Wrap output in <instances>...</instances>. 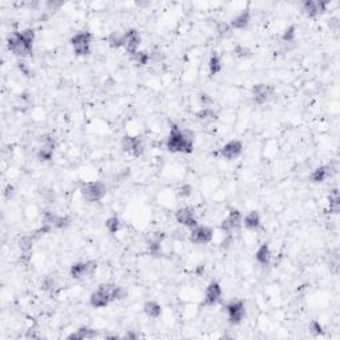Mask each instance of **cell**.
Returning <instances> with one entry per match:
<instances>
[{
	"instance_id": "23",
	"label": "cell",
	"mask_w": 340,
	"mask_h": 340,
	"mask_svg": "<svg viewBox=\"0 0 340 340\" xmlns=\"http://www.w3.org/2000/svg\"><path fill=\"white\" fill-rule=\"evenodd\" d=\"M164 233H157L154 234L153 238L148 242V251L152 257H160L161 255L162 239H164Z\"/></svg>"
},
{
	"instance_id": "16",
	"label": "cell",
	"mask_w": 340,
	"mask_h": 340,
	"mask_svg": "<svg viewBox=\"0 0 340 340\" xmlns=\"http://www.w3.org/2000/svg\"><path fill=\"white\" fill-rule=\"evenodd\" d=\"M141 44V35L140 32L135 28H131L124 32V45L122 48H125L129 55H133L138 51V47Z\"/></svg>"
},
{
	"instance_id": "18",
	"label": "cell",
	"mask_w": 340,
	"mask_h": 340,
	"mask_svg": "<svg viewBox=\"0 0 340 340\" xmlns=\"http://www.w3.org/2000/svg\"><path fill=\"white\" fill-rule=\"evenodd\" d=\"M221 298H222V287H221V284L218 282H215V280L210 282L209 286L205 290V298H204L205 305L215 306L221 301Z\"/></svg>"
},
{
	"instance_id": "31",
	"label": "cell",
	"mask_w": 340,
	"mask_h": 340,
	"mask_svg": "<svg viewBox=\"0 0 340 340\" xmlns=\"http://www.w3.org/2000/svg\"><path fill=\"white\" fill-rule=\"evenodd\" d=\"M108 44L112 48H122V45H124V34H120L117 31L112 32L108 36Z\"/></svg>"
},
{
	"instance_id": "7",
	"label": "cell",
	"mask_w": 340,
	"mask_h": 340,
	"mask_svg": "<svg viewBox=\"0 0 340 340\" xmlns=\"http://www.w3.org/2000/svg\"><path fill=\"white\" fill-rule=\"evenodd\" d=\"M99 269V263L96 261L77 262L70 267V276L76 280L85 279L95 274Z\"/></svg>"
},
{
	"instance_id": "6",
	"label": "cell",
	"mask_w": 340,
	"mask_h": 340,
	"mask_svg": "<svg viewBox=\"0 0 340 340\" xmlns=\"http://www.w3.org/2000/svg\"><path fill=\"white\" fill-rule=\"evenodd\" d=\"M275 96L274 85L266 83L255 84L251 88V99L257 105H265L271 101Z\"/></svg>"
},
{
	"instance_id": "38",
	"label": "cell",
	"mask_w": 340,
	"mask_h": 340,
	"mask_svg": "<svg viewBox=\"0 0 340 340\" xmlns=\"http://www.w3.org/2000/svg\"><path fill=\"white\" fill-rule=\"evenodd\" d=\"M192 193H193L192 185H189V183H186V185H182V186L179 188L178 194L181 197H182V198H188V197L192 196Z\"/></svg>"
},
{
	"instance_id": "9",
	"label": "cell",
	"mask_w": 340,
	"mask_h": 340,
	"mask_svg": "<svg viewBox=\"0 0 340 340\" xmlns=\"http://www.w3.org/2000/svg\"><path fill=\"white\" fill-rule=\"evenodd\" d=\"M56 149V141L52 136L44 135L40 137V146L37 150V158L41 162H48L53 158Z\"/></svg>"
},
{
	"instance_id": "19",
	"label": "cell",
	"mask_w": 340,
	"mask_h": 340,
	"mask_svg": "<svg viewBox=\"0 0 340 340\" xmlns=\"http://www.w3.org/2000/svg\"><path fill=\"white\" fill-rule=\"evenodd\" d=\"M250 22H251V12H250L249 8L243 9V11H240L238 15H236L234 18L231 19L230 20V27L231 30H244V28H247L250 24Z\"/></svg>"
},
{
	"instance_id": "21",
	"label": "cell",
	"mask_w": 340,
	"mask_h": 340,
	"mask_svg": "<svg viewBox=\"0 0 340 340\" xmlns=\"http://www.w3.org/2000/svg\"><path fill=\"white\" fill-rule=\"evenodd\" d=\"M262 219H261V214L257 210H253L244 215L243 221H242V225L244 226V229H247L250 231H255L261 227Z\"/></svg>"
},
{
	"instance_id": "25",
	"label": "cell",
	"mask_w": 340,
	"mask_h": 340,
	"mask_svg": "<svg viewBox=\"0 0 340 340\" xmlns=\"http://www.w3.org/2000/svg\"><path fill=\"white\" fill-rule=\"evenodd\" d=\"M197 121L201 124H211V122L218 120V114L213 108H202V109L196 114Z\"/></svg>"
},
{
	"instance_id": "33",
	"label": "cell",
	"mask_w": 340,
	"mask_h": 340,
	"mask_svg": "<svg viewBox=\"0 0 340 340\" xmlns=\"http://www.w3.org/2000/svg\"><path fill=\"white\" fill-rule=\"evenodd\" d=\"M297 39V27L290 26L283 31L282 34V41L283 43H294Z\"/></svg>"
},
{
	"instance_id": "2",
	"label": "cell",
	"mask_w": 340,
	"mask_h": 340,
	"mask_svg": "<svg viewBox=\"0 0 340 340\" xmlns=\"http://www.w3.org/2000/svg\"><path fill=\"white\" fill-rule=\"evenodd\" d=\"M166 148L171 153L190 154L194 149L193 133L189 131H182L178 127H173L166 140Z\"/></svg>"
},
{
	"instance_id": "15",
	"label": "cell",
	"mask_w": 340,
	"mask_h": 340,
	"mask_svg": "<svg viewBox=\"0 0 340 340\" xmlns=\"http://www.w3.org/2000/svg\"><path fill=\"white\" fill-rule=\"evenodd\" d=\"M175 221L183 227L188 229H194L198 226V219L194 213V210L190 207H181L175 211Z\"/></svg>"
},
{
	"instance_id": "36",
	"label": "cell",
	"mask_w": 340,
	"mask_h": 340,
	"mask_svg": "<svg viewBox=\"0 0 340 340\" xmlns=\"http://www.w3.org/2000/svg\"><path fill=\"white\" fill-rule=\"evenodd\" d=\"M55 286H56V280H55V278H53L52 275L45 276V278H44V280H43V283H41V288H43V290H45V291L53 290V288H55Z\"/></svg>"
},
{
	"instance_id": "20",
	"label": "cell",
	"mask_w": 340,
	"mask_h": 340,
	"mask_svg": "<svg viewBox=\"0 0 340 340\" xmlns=\"http://www.w3.org/2000/svg\"><path fill=\"white\" fill-rule=\"evenodd\" d=\"M332 166L331 165H323L319 166L310 174V181L312 183H322L324 182L326 179H328V177H331L332 174Z\"/></svg>"
},
{
	"instance_id": "30",
	"label": "cell",
	"mask_w": 340,
	"mask_h": 340,
	"mask_svg": "<svg viewBox=\"0 0 340 340\" xmlns=\"http://www.w3.org/2000/svg\"><path fill=\"white\" fill-rule=\"evenodd\" d=\"M132 61L135 63L137 67H145L150 61V56H149V52L146 51H137L133 55H131Z\"/></svg>"
},
{
	"instance_id": "4",
	"label": "cell",
	"mask_w": 340,
	"mask_h": 340,
	"mask_svg": "<svg viewBox=\"0 0 340 340\" xmlns=\"http://www.w3.org/2000/svg\"><path fill=\"white\" fill-rule=\"evenodd\" d=\"M108 188L102 181H89L84 182L80 188V194L87 202H100L106 196Z\"/></svg>"
},
{
	"instance_id": "26",
	"label": "cell",
	"mask_w": 340,
	"mask_h": 340,
	"mask_svg": "<svg viewBox=\"0 0 340 340\" xmlns=\"http://www.w3.org/2000/svg\"><path fill=\"white\" fill-rule=\"evenodd\" d=\"M144 312L148 318L158 319L162 315V306L156 301L145 302Z\"/></svg>"
},
{
	"instance_id": "3",
	"label": "cell",
	"mask_w": 340,
	"mask_h": 340,
	"mask_svg": "<svg viewBox=\"0 0 340 340\" xmlns=\"http://www.w3.org/2000/svg\"><path fill=\"white\" fill-rule=\"evenodd\" d=\"M116 286L113 283H102L100 284L97 290L92 292L91 295V306L95 308H104L109 306L112 302L116 301Z\"/></svg>"
},
{
	"instance_id": "8",
	"label": "cell",
	"mask_w": 340,
	"mask_h": 340,
	"mask_svg": "<svg viewBox=\"0 0 340 340\" xmlns=\"http://www.w3.org/2000/svg\"><path fill=\"white\" fill-rule=\"evenodd\" d=\"M121 149L122 152L128 153L129 156H133V157H141L145 152L142 140L137 136L131 135L124 136L121 138Z\"/></svg>"
},
{
	"instance_id": "10",
	"label": "cell",
	"mask_w": 340,
	"mask_h": 340,
	"mask_svg": "<svg viewBox=\"0 0 340 340\" xmlns=\"http://www.w3.org/2000/svg\"><path fill=\"white\" fill-rule=\"evenodd\" d=\"M328 1L324 0H306L302 3V12L308 18H318L327 11Z\"/></svg>"
},
{
	"instance_id": "22",
	"label": "cell",
	"mask_w": 340,
	"mask_h": 340,
	"mask_svg": "<svg viewBox=\"0 0 340 340\" xmlns=\"http://www.w3.org/2000/svg\"><path fill=\"white\" fill-rule=\"evenodd\" d=\"M271 258H272V253H271V249L269 243H263L258 247L257 253H255V261L261 265V266H269L271 262Z\"/></svg>"
},
{
	"instance_id": "12",
	"label": "cell",
	"mask_w": 340,
	"mask_h": 340,
	"mask_svg": "<svg viewBox=\"0 0 340 340\" xmlns=\"http://www.w3.org/2000/svg\"><path fill=\"white\" fill-rule=\"evenodd\" d=\"M242 221H243V217L239 210L231 209L226 215V218L221 222V230L225 233H233L242 226Z\"/></svg>"
},
{
	"instance_id": "28",
	"label": "cell",
	"mask_w": 340,
	"mask_h": 340,
	"mask_svg": "<svg viewBox=\"0 0 340 340\" xmlns=\"http://www.w3.org/2000/svg\"><path fill=\"white\" fill-rule=\"evenodd\" d=\"M328 207H330V213L331 214H339L340 211V197H339V190L338 189H334L331 193H330V197H328Z\"/></svg>"
},
{
	"instance_id": "1",
	"label": "cell",
	"mask_w": 340,
	"mask_h": 340,
	"mask_svg": "<svg viewBox=\"0 0 340 340\" xmlns=\"http://www.w3.org/2000/svg\"><path fill=\"white\" fill-rule=\"evenodd\" d=\"M34 43H35V31L32 28H26L23 31L13 32L7 39V47L13 55L22 57L32 56L34 52Z\"/></svg>"
},
{
	"instance_id": "39",
	"label": "cell",
	"mask_w": 340,
	"mask_h": 340,
	"mask_svg": "<svg viewBox=\"0 0 340 340\" xmlns=\"http://www.w3.org/2000/svg\"><path fill=\"white\" fill-rule=\"evenodd\" d=\"M63 5H64L63 1H55V0H53V1L51 0V1H47V3H45V7H47L48 11H59Z\"/></svg>"
},
{
	"instance_id": "13",
	"label": "cell",
	"mask_w": 340,
	"mask_h": 340,
	"mask_svg": "<svg viewBox=\"0 0 340 340\" xmlns=\"http://www.w3.org/2000/svg\"><path fill=\"white\" fill-rule=\"evenodd\" d=\"M43 225L52 229H66L70 225L69 217L67 215H59L53 211H45L43 214Z\"/></svg>"
},
{
	"instance_id": "11",
	"label": "cell",
	"mask_w": 340,
	"mask_h": 340,
	"mask_svg": "<svg viewBox=\"0 0 340 340\" xmlns=\"http://www.w3.org/2000/svg\"><path fill=\"white\" fill-rule=\"evenodd\" d=\"M226 314L231 324H239L246 315V306L243 301H233L226 306Z\"/></svg>"
},
{
	"instance_id": "35",
	"label": "cell",
	"mask_w": 340,
	"mask_h": 340,
	"mask_svg": "<svg viewBox=\"0 0 340 340\" xmlns=\"http://www.w3.org/2000/svg\"><path fill=\"white\" fill-rule=\"evenodd\" d=\"M308 330H310V334L314 336H322L324 334V330H323V326L318 320H312V322L308 324Z\"/></svg>"
},
{
	"instance_id": "41",
	"label": "cell",
	"mask_w": 340,
	"mask_h": 340,
	"mask_svg": "<svg viewBox=\"0 0 340 340\" xmlns=\"http://www.w3.org/2000/svg\"><path fill=\"white\" fill-rule=\"evenodd\" d=\"M330 28H332V30H335V31L339 30V19L332 18L331 20H330Z\"/></svg>"
},
{
	"instance_id": "40",
	"label": "cell",
	"mask_w": 340,
	"mask_h": 340,
	"mask_svg": "<svg viewBox=\"0 0 340 340\" xmlns=\"http://www.w3.org/2000/svg\"><path fill=\"white\" fill-rule=\"evenodd\" d=\"M3 194H4V197L7 198V200H11V198L13 197V194H15V188H13L12 185H7Z\"/></svg>"
},
{
	"instance_id": "24",
	"label": "cell",
	"mask_w": 340,
	"mask_h": 340,
	"mask_svg": "<svg viewBox=\"0 0 340 340\" xmlns=\"http://www.w3.org/2000/svg\"><path fill=\"white\" fill-rule=\"evenodd\" d=\"M96 336H97L96 330L88 327V326H83V327H80L76 332H73V334H70V335L67 336V339L84 340V339H93V338H96Z\"/></svg>"
},
{
	"instance_id": "17",
	"label": "cell",
	"mask_w": 340,
	"mask_h": 340,
	"mask_svg": "<svg viewBox=\"0 0 340 340\" xmlns=\"http://www.w3.org/2000/svg\"><path fill=\"white\" fill-rule=\"evenodd\" d=\"M243 152V142L239 140H231L221 148V156L226 160H236Z\"/></svg>"
},
{
	"instance_id": "14",
	"label": "cell",
	"mask_w": 340,
	"mask_h": 340,
	"mask_svg": "<svg viewBox=\"0 0 340 340\" xmlns=\"http://www.w3.org/2000/svg\"><path fill=\"white\" fill-rule=\"evenodd\" d=\"M214 238L213 227L209 226H196L192 229L190 233V240L196 244H207L210 243Z\"/></svg>"
},
{
	"instance_id": "29",
	"label": "cell",
	"mask_w": 340,
	"mask_h": 340,
	"mask_svg": "<svg viewBox=\"0 0 340 340\" xmlns=\"http://www.w3.org/2000/svg\"><path fill=\"white\" fill-rule=\"evenodd\" d=\"M105 227H106V230L109 231L110 234H117L122 227L121 219L118 218L117 215H110L109 218L105 221Z\"/></svg>"
},
{
	"instance_id": "5",
	"label": "cell",
	"mask_w": 340,
	"mask_h": 340,
	"mask_svg": "<svg viewBox=\"0 0 340 340\" xmlns=\"http://www.w3.org/2000/svg\"><path fill=\"white\" fill-rule=\"evenodd\" d=\"M92 40L93 35L89 31H80L77 34H74L70 39V45L73 48V52L77 56H87L91 53Z\"/></svg>"
},
{
	"instance_id": "34",
	"label": "cell",
	"mask_w": 340,
	"mask_h": 340,
	"mask_svg": "<svg viewBox=\"0 0 340 340\" xmlns=\"http://www.w3.org/2000/svg\"><path fill=\"white\" fill-rule=\"evenodd\" d=\"M215 32H217V35L219 36V37H222V39H225V37H229V36L231 35V32H233V30H231V27L229 23H218L217 24V28H215Z\"/></svg>"
},
{
	"instance_id": "37",
	"label": "cell",
	"mask_w": 340,
	"mask_h": 340,
	"mask_svg": "<svg viewBox=\"0 0 340 340\" xmlns=\"http://www.w3.org/2000/svg\"><path fill=\"white\" fill-rule=\"evenodd\" d=\"M198 101H200V104L204 106V108H210V105L213 104V99H211V96L210 95H207V93H200L198 95Z\"/></svg>"
},
{
	"instance_id": "27",
	"label": "cell",
	"mask_w": 340,
	"mask_h": 340,
	"mask_svg": "<svg viewBox=\"0 0 340 340\" xmlns=\"http://www.w3.org/2000/svg\"><path fill=\"white\" fill-rule=\"evenodd\" d=\"M207 67H209L210 76H217L218 73H221V70H222L223 68V63L218 53H213V55L210 56Z\"/></svg>"
},
{
	"instance_id": "32",
	"label": "cell",
	"mask_w": 340,
	"mask_h": 340,
	"mask_svg": "<svg viewBox=\"0 0 340 340\" xmlns=\"http://www.w3.org/2000/svg\"><path fill=\"white\" fill-rule=\"evenodd\" d=\"M233 53H234V56L238 57V59H242V60H243V59H249V57H251V55H253L251 49L244 47L242 44H237L236 47H234V49H233Z\"/></svg>"
}]
</instances>
